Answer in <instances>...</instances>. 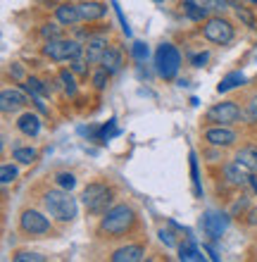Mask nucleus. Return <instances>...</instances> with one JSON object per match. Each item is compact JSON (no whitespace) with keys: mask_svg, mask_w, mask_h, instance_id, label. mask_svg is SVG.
<instances>
[{"mask_svg":"<svg viewBox=\"0 0 257 262\" xmlns=\"http://www.w3.org/2000/svg\"><path fill=\"white\" fill-rule=\"evenodd\" d=\"M45 210L50 212V217H55L60 222H72L77 217V200L72 198V191L57 188V191H48L43 195Z\"/></svg>","mask_w":257,"mask_h":262,"instance_id":"1","label":"nucleus"},{"mask_svg":"<svg viewBox=\"0 0 257 262\" xmlns=\"http://www.w3.org/2000/svg\"><path fill=\"white\" fill-rule=\"evenodd\" d=\"M133 222H136V212H133L131 207L114 205L103 214V220H100V231L107 236H119V234H124V231H129V229L133 227Z\"/></svg>","mask_w":257,"mask_h":262,"instance_id":"2","label":"nucleus"},{"mask_svg":"<svg viewBox=\"0 0 257 262\" xmlns=\"http://www.w3.org/2000/svg\"><path fill=\"white\" fill-rule=\"evenodd\" d=\"M179 67H181L179 50L174 48L172 43H162L157 48V53H155V69H157V74L169 81V79H174L179 74Z\"/></svg>","mask_w":257,"mask_h":262,"instance_id":"3","label":"nucleus"},{"mask_svg":"<svg viewBox=\"0 0 257 262\" xmlns=\"http://www.w3.org/2000/svg\"><path fill=\"white\" fill-rule=\"evenodd\" d=\"M81 200H84V205L88 207L90 214H105L110 210L112 191L105 184H88L81 193Z\"/></svg>","mask_w":257,"mask_h":262,"instance_id":"4","label":"nucleus"},{"mask_svg":"<svg viewBox=\"0 0 257 262\" xmlns=\"http://www.w3.org/2000/svg\"><path fill=\"white\" fill-rule=\"evenodd\" d=\"M43 55H48L55 62H62V60L81 57L84 55V48H81V43L69 41V38H53V41H48L43 46Z\"/></svg>","mask_w":257,"mask_h":262,"instance_id":"5","label":"nucleus"},{"mask_svg":"<svg viewBox=\"0 0 257 262\" xmlns=\"http://www.w3.org/2000/svg\"><path fill=\"white\" fill-rule=\"evenodd\" d=\"M202 31H205V38L217 43V46H226V43L233 41V27H231V21L224 19V17H209V19L205 21Z\"/></svg>","mask_w":257,"mask_h":262,"instance_id":"6","label":"nucleus"},{"mask_svg":"<svg viewBox=\"0 0 257 262\" xmlns=\"http://www.w3.org/2000/svg\"><path fill=\"white\" fill-rule=\"evenodd\" d=\"M238 119H243V112L238 107L236 103L231 100H224V103H217L215 107L207 110V122H217V124H233Z\"/></svg>","mask_w":257,"mask_h":262,"instance_id":"7","label":"nucleus"},{"mask_svg":"<svg viewBox=\"0 0 257 262\" xmlns=\"http://www.w3.org/2000/svg\"><path fill=\"white\" fill-rule=\"evenodd\" d=\"M200 224H202V231H205L212 241H217V238H222V234L226 231V227H229V214L209 210V212L202 214Z\"/></svg>","mask_w":257,"mask_h":262,"instance_id":"8","label":"nucleus"},{"mask_svg":"<svg viewBox=\"0 0 257 262\" xmlns=\"http://www.w3.org/2000/svg\"><path fill=\"white\" fill-rule=\"evenodd\" d=\"M19 227L31 236L48 234L50 231V220L48 217H43L41 212H36V210H24L21 217H19Z\"/></svg>","mask_w":257,"mask_h":262,"instance_id":"9","label":"nucleus"},{"mask_svg":"<svg viewBox=\"0 0 257 262\" xmlns=\"http://www.w3.org/2000/svg\"><path fill=\"white\" fill-rule=\"evenodd\" d=\"M205 141L217 145V148H229V145L236 143V131H231L224 124H219V126H215V129L205 131Z\"/></svg>","mask_w":257,"mask_h":262,"instance_id":"10","label":"nucleus"},{"mask_svg":"<svg viewBox=\"0 0 257 262\" xmlns=\"http://www.w3.org/2000/svg\"><path fill=\"white\" fill-rule=\"evenodd\" d=\"M105 50H107V41H105L103 36H88V43H86V48H84V55L88 60V64L103 62Z\"/></svg>","mask_w":257,"mask_h":262,"instance_id":"11","label":"nucleus"},{"mask_svg":"<svg viewBox=\"0 0 257 262\" xmlns=\"http://www.w3.org/2000/svg\"><path fill=\"white\" fill-rule=\"evenodd\" d=\"M27 105V96L17 89H5L0 93V107L3 112H17Z\"/></svg>","mask_w":257,"mask_h":262,"instance_id":"12","label":"nucleus"},{"mask_svg":"<svg viewBox=\"0 0 257 262\" xmlns=\"http://www.w3.org/2000/svg\"><path fill=\"white\" fill-rule=\"evenodd\" d=\"M224 174H226V179H229L231 184H236V186H250L252 172L245 169L243 165H238V162H231V165L224 167Z\"/></svg>","mask_w":257,"mask_h":262,"instance_id":"13","label":"nucleus"},{"mask_svg":"<svg viewBox=\"0 0 257 262\" xmlns=\"http://www.w3.org/2000/svg\"><path fill=\"white\" fill-rule=\"evenodd\" d=\"M143 255H146L143 246H124L112 253V262H141Z\"/></svg>","mask_w":257,"mask_h":262,"instance_id":"14","label":"nucleus"},{"mask_svg":"<svg viewBox=\"0 0 257 262\" xmlns=\"http://www.w3.org/2000/svg\"><path fill=\"white\" fill-rule=\"evenodd\" d=\"M79 12H81V19L84 21H93V19H103L107 14V7L103 3H96V0H86L79 5Z\"/></svg>","mask_w":257,"mask_h":262,"instance_id":"15","label":"nucleus"},{"mask_svg":"<svg viewBox=\"0 0 257 262\" xmlns=\"http://www.w3.org/2000/svg\"><path fill=\"white\" fill-rule=\"evenodd\" d=\"M17 129L24 134V136H38L41 131V119L34 112H24L19 119H17Z\"/></svg>","mask_w":257,"mask_h":262,"instance_id":"16","label":"nucleus"},{"mask_svg":"<svg viewBox=\"0 0 257 262\" xmlns=\"http://www.w3.org/2000/svg\"><path fill=\"white\" fill-rule=\"evenodd\" d=\"M55 14H57V21H60V24H67V27H72V24H77V21L81 19V12H79V5H72V3H64V5H57Z\"/></svg>","mask_w":257,"mask_h":262,"instance_id":"17","label":"nucleus"},{"mask_svg":"<svg viewBox=\"0 0 257 262\" xmlns=\"http://www.w3.org/2000/svg\"><path fill=\"white\" fill-rule=\"evenodd\" d=\"M179 260L181 262H202L205 255H202L200 248L193 243V238H186V241L179 246Z\"/></svg>","mask_w":257,"mask_h":262,"instance_id":"18","label":"nucleus"},{"mask_svg":"<svg viewBox=\"0 0 257 262\" xmlns=\"http://www.w3.org/2000/svg\"><path fill=\"white\" fill-rule=\"evenodd\" d=\"M236 162L255 174L257 172V148L255 145H245V148H241V150L236 152Z\"/></svg>","mask_w":257,"mask_h":262,"instance_id":"19","label":"nucleus"},{"mask_svg":"<svg viewBox=\"0 0 257 262\" xmlns=\"http://www.w3.org/2000/svg\"><path fill=\"white\" fill-rule=\"evenodd\" d=\"M103 69H107V72H110V76L112 74H117L119 69H122V53H119L117 48H110V46H107V50H105V55H103Z\"/></svg>","mask_w":257,"mask_h":262,"instance_id":"20","label":"nucleus"},{"mask_svg":"<svg viewBox=\"0 0 257 262\" xmlns=\"http://www.w3.org/2000/svg\"><path fill=\"white\" fill-rule=\"evenodd\" d=\"M181 7H183V12H186L188 19H193V21H200L207 17V7L202 5V3H195V0H183L181 3Z\"/></svg>","mask_w":257,"mask_h":262,"instance_id":"21","label":"nucleus"},{"mask_svg":"<svg viewBox=\"0 0 257 262\" xmlns=\"http://www.w3.org/2000/svg\"><path fill=\"white\" fill-rule=\"evenodd\" d=\"M21 89L27 91V93H29L31 98H36V96H41V98H43V96H48L50 91H53L50 86H45V83L38 81V79H34V76H31V79H27V81L21 83Z\"/></svg>","mask_w":257,"mask_h":262,"instance_id":"22","label":"nucleus"},{"mask_svg":"<svg viewBox=\"0 0 257 262\" xmlns=\"http://www.w3.org/2000/svg\"><path fill=\"white\" fill-rule=\"evenodd\" d=\"M243 83H245V76L241 74V72H231V74H226L222 81H219L217 91H219V93H226V91L236 89V86H243Z\"/></svg>","mask_w":257,"mask_h":262,"instance_id":"23","label":"nucleus"},{"mask_svg":"<svg viewBox=\"0 0 257 262\" xmlns=\"http://www.w3.org/2000/svg\"><path fill=\"white\" fill-rule=\"evenodd\" d=\"M12 158H14V160H19L21 165H31V162H36L38 152H36L34 148H14Z\"/></svg>","mask_w":257,"mask_h":262,"instance_id":"24","label":"nucleus"},{"mask_svg":"<svg viewBox=\"0 0 257 262\" xmlns=\"http://www.w3.org/2000/svg\"><path fill=\"white\" fill-rule=\"evenodd\" d=\"M55 184H57V188H64V191H72V188L77 186V177L72 172H60L55 177Z\"/></svg>","mask_w":257,"mask_h":262,"instance_id":"25","label":"nucleus"},{"mask_svg":"<svg viewBox=\"0 0 257 262\" xmlns=\"http://www.w3.org/2000/svg\"><path fill=\"white\" fill-rule=\"evenodd\" d=\"M60 79L64 83V93L67 96H77V81H74V74H72L69 69H62L60 72Z\"/></svg>","mask_w":257,"mask_h":262,"instance_id":"26","label":"nucleus"},{"mask_svg":"<svg viewBox=\"0 0 257 262\" xmlns=\"http://www.w3.org/2000/svg\"><path fill=\"white\" fill-rule=\"evenodd\" d=\"M131 55H133V60H138V62H146L148 55H150V48H148L143 41H136V43L131 46Z\"/></svg>","mask_w":257,"mask_h":262,"instance_id":"27","label":"nucleus"},{"mask_svg":"<svg viewBox=\"0 0 257 262\" xmlns=\"http://www.w3.org/2000/svg\"><path fill=\"white\" fill-rule=\"evenodd\" d=\"M117 134H119V131H117V124H114V119H110V122H107L103 129L98 131V138H100V141H110V138L117 136Z\"/></svg>","mask_w":257,"mask_h":262,"instance_id":"28","label":"nucleus"},{"mask_svg":"<svg viewBox=\"0 0 257 262\" xmlns=\"http://www.w3.org/2000/svg\"><path fill=\"white\" fill-rule=\"evenodd\" d=\"M17 167H12V165H3L0 167V181L3 184H10V181H14L17 179Z\"/></svg>","mask_w":257,"mask_h":262,"instance_id":"29","label":"nucleus"},{"mask_svg":"<svg viewBox=\"0 0 257 262\" xmlns=\"http://www.w3.org/2000/svg\"><path fill=\"white\" fill-rule=\"evenodd\" d=\"M191 177H193L195 195H202V188H200V179H198V160H195V152H191Z\"/></svg>","mask_w":257,"mask_h":262,"instance_id":"30","label":"nucleus"},{"mask_svg":"<svg viewBox=\"0 0 257 262\" xmlns=\"http://www.w3.org/2000/svg\"><path fill=\"white\" fill-rule=\"evenodd\" d=\"M243 119H248V122H257V96H252L250 100H248V107H245L243 112Z\"/></svg>","mask_w":257,"mask_h":262,"instance_id":"31","label":"nucleus"},{"mask_svg":"<svg viewBox=\"0 0 257 262\" xmlns=\"http://www.w3.org/2000/svg\"><path fill=\"white\" fill-rule=\"evenodd\" d=\"M41 36L45 38V41L60 38V27H57V24H43V27H41Z\"/></svg>","mask_w":257,"mask_h":262,"instance_id":"32","label":"nucleus"},{"mask_svg":"<svg viewBox=\"0 0 257 262\" xmlns=\"http://www.w3.org/2000/svg\"><path fill=\"white\" fill-rule=\"evenodd\" d=\"M112 7H114V14L119 17V24H122V31H124V36H131V29H129V21H126L124 12H122V7H119L117 0H112Z\"/></svg>","mask_w":257,"mask_h":262,"instance_id":"33","label":"nucleus"},{"mask_svg":"<svg viewBox=\"0 0 257 262\" xmlns=\"http://www.w3.org/2000/svg\"><path fill=\"white\" fill-rule=\"evenodd\" d=\"M107 76H110L107 69H98L96 74H93V86H96L98 91H103L105 86H107Z\"/></svg>","mask_w":257,"mask_h":262,"instance_id":"34","label":"nucleus"},{"mask_svg":"<svg viewBox=\"0 0 257 262\" xmlns=\"http://www.w3.org/2000/svg\"><path fill=\"white\" fill-rule=\"evenodd\" d=\"M86 64H88V60H81V57H74V60H69V67H72V72H74V74H88V67H86Z\"/></svg>","mask_w":257,"mask_h":262,"instance_id":"35","label":"nucleus"},{"mask_svg":"<svg viewBox=\"0 0 257 262\" xmlns=\"http://www.w3.org/2000/svg\"><path fill=\"white\" fill-rule=\"evenodd\" d=\"M236 17L243 21L245 27H255V17L248 12V7H241V5H238V7H236Z\"/></svg>","mask_w":257,"mask_h":262,"instance_id":"36","label":"nucleus"},{"mask_svg":"<svg viewBox=\"0 0 257 262\" xmlns=\"http://www.w3.org/2000/svg\"><path fill=\"white\" fill-rule=\"evenodd\" d=\"M202 5L207 7L209 12H224V10H226V0H200Z\"/></svg>","mask_w":257,"mask_h":262,"instance_id":"37","label":"nucleus"},{"mask_svg":"<svg viewBox=\"0 0 257 262\" xmlns=\"http://www.w3.org/2000/svg\"><path fill=\"white\" fill-rule=\"evenodd\" d=\"M14 260H17V262H29V260H34V262H43L45 257L38 255V253H17V255H14Z\"/></svg>","mask_w":257,"mask_h":262,"instance_id":"38","label":"nucleus"},{"mask_svg":"<svg viewBox=\"0 0 257 262\" xmlns=\"http://www.w3.org/2000/svg\"><path fill=\"white\" fill-rule=\"evenodd\" d=\"M160 241L165 243V246H169V248H174V246H176V241H174V234H172V231H165V229L160 231Z\"/></svg>","mask_w":257,"mask_h":262,"instance_id":"39","label":"nucleus"},{"mask_svg":"<svg viewBox=\"0 0 257 262\" xmlns=\"http://www.w3.org/2000/svg\"><path fill=\"white\" fill-rule=\"evenodd\" d=\"M207 53H200V55H193V67H202V64L207 62Z\"/></svg>","mask_w":257,"mask_h":262,"instance_id":"40","label":"nucleus"},{"mask_svg":"<svg viewBox=\"0 0 257 262\" xmlns=\"http://www.w3.org/2000/svg\"><path fill=\"white\" fill-rule=\"evenodd\" d=\"M245 205H248V198H241V200H236V205L231 207V214H236L238 210H245Z\"/></svg>","mask_w":257,"mask_h":262,"instance_id":"41","label":"nucleus"},{"mask_svg":"<svg viewBox=\"0 0 257 262\" xmlns=\"http://www.w3.org/2000/svg\"><path fill=\"white\" fill-rule=\"evenodd\" d=\"M248 224H250V227H255L257 224V207H252V210H248Z\"/></svg>","mask_w":257,"mask_h":262,"instance_id":"42","label":"nucleus"},{"mask_svg":"<svg viewBox=\"0 0 257 262\" xmlns=\"http://www.w3.org/2000/svg\"><path fill=\"white\" fill-rule=\"evenodd\" d=\"M202 250H207V253H209V257H212V260H219V255H217V253H215V250H212V248H209V246H202Z\"/></svg>","mask_w":257,"mask_h":262,"instance_id":"43","label":"nucleus"},{"mask_svg":"<svg viewBox=\"0 0 257 262\" xmlns=\"http://www.w3.org/2000/svg\"><path fill=\"white\" fill-rule=\"evenodd\" d=\"M12 74L14 79H21V67H12Z\"/></svg>","mask_w":257,"mask_h":262,"instance_id":"44","label":"nucleus"},{"mask_svg":"<svg viewBox=\"0 0 257 262\" xmlns=\"http://www.w3.org/2000/svg\"><path fill=\"white\" fill-rule=\"evenodd\" d=\"M226 5H229V7H238V5H241V0H226Z\"/></svg>","mask_w":257,"mask_h":262,"instance_id":"45","label":"nucleus"},{"mask_svg":"<svg viewBox=\"0 0 257 262\" xmlns=\"http://www.w3.org/2000/svg\"><path fill=\"white\" fill-rule=\"evenodd\" d=\"M250 186H252V191H255V193H257V179H255V177H252V179H250Z\"/></svg>","mask_w":257,"mask_h":262,"instance_id":"46","label":"nucleus"},{"mask_svg":"<svg viewBox=\"0 0 257 262\" xmlns=\"http://www.w3.org/2000/svg\"><path fill=\"white\" fill-rule=\"evenodd\" d=\"M245 3H250V5H257V0H245Z\"/></svg>","mask_w":257,"mask_h":262,"instance_id":"47","label":"nucleus"},{"mask_svg":"<svg viewBox=\"0 0 257 262\" xmlns=\"http://www.w3.org/2000/svg\"><path fill=\"white\" fill-rule=\"evenodd\" d=\"M155 3H162V0H155Z\"/></svg>","mask_w":257,"mask_h":262,"instance_id":"48","label":"nucleus"}]
</instances>
